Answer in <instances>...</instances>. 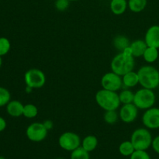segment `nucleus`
Returning <instances> with one entry per match:
<instances>
[{
  "mask_svg": "<svg viewBox=\"0 0 159 159\" xmlns=\"http://www.w3.org/2000/svg\"><path fill=\"white\" fill-rule=\"evenodd\" d=\"M57 159H63V158H57Z\"/></svg>",
  "mask_w": 159,
  "mask_h": 159,
  "instance_id": "obj_37",
  "label": "nucleus"
},
{
  "mask_svg": "<svg viewBox=\"0 0 159 159\" xmlns=\"http://www.w3.org/2000/svg\"><path fill=\"white\" fill-rule=\"evenodd\" d=\"M11 95L8 89L0 87V107H5L10 102Z\"/></svg>",
  "mask_w": 159,
  "mask_h": 159,
  "instance_id": "obj_26",
  "label": "nucleus"
},
{
  "mask_svg": "<svg viewBox=\"0 0 159 159\" xmlns=\"http://www.w3.org/2000/svg\"><path fill=\"white\" fill-rule=\"evenodd\" d=\"M101 85L104 89L117 92L123 88L122 76L110 71L104 75L101 79Z\"/></svg>",
  "mask_w": 159,
  "mask_h": 159,
  "instance_id": "obj_9",
  "label": "nucleus"
},
{
  "mask_svg": "<svg viewBox=\"0 0 159 159\" xmlns=\"http://www.w3.org/2000/svg\"><path fill=\"white\" fill-rule=\"evenodd\" d=\"M70 2H75V1H79V0H69Z\"/></svg>",
  "mask_w": 159,
  "mask_h": 159,
  "instance_id": "obj_35",
  "label": "nucleus"
},
{
  "mask_svg": "<svg viewBox=\"0 0 159 159\" xmlns=\"http://www.w3.org/2000/svg\"><path fill=\"white\" fill-rule=\"evenodd\" d=\"M32 91H33L32 88H30V87H29V86H26V93H30Z\"/></svg>",
  "mask_w": 159,
  "mask_h": 159,
  "instance_id": "obj_33",
  "label": "nucleus"
},
{
  "mask_svg": "<svg viewBox=\"0 0 159 159\" xmlns=\"http://www.w3.org/2000/svg\"><path fill=\"white\" fill-rule=\"evenodd\" d=\"M143 125L150 130L159 128V108L152 107L144 111L142 118Z\"/></svg>",
  "mask_w": 159,
  "mask_h": 159,
  "instance_id": "obj_10",
  "label": "nucleus"
},
{
  "mask_svg": "<svg viewBox=\"0 0 159 159\" xmlns=\"http://www.w3.org/2000/svg\"><path fill=\"white\" fill-rule=\"evenodd\" d=\"M156 102V96L155 92L149 89L141 88L134 93L133 103L138 110H146L154 107Z\"/></svg>",
  "mask_w": 159,
  "mask_h": 159,
  "instance_id": "obj_5",
  "label": "nucleus"
},
{
  "mask_svg": "<svg viewBox=\"0 0 159 159\" xmlns=\"http://www.w3.org/2000/svg\"><path fill=\"white\" fill-rule=\"evenodd\" d=\"M134 151V147L130 141H125L120 144L119 152L124 156H130Z\"/></svg>",
  "mask_w": 159,
  "mask_h": 159,
  "instance_id": "obj_23",
  "label": "nucleus"
},
{
  "mask_svg": "<svg viewBox=\"0 0 159 159\" xmlns=\"http://www.w3.org/2000/svg\"><path fill=\"white\" fill-rule=\"evenodd\" d=\"M11 48V43L6 37H0V56H4L9 53Z\"/></svg>",
  "mask_w": 159,
  "mask_h": 159,
  "instance_id": "obj_27",
  "label": "nucleus"
},
{
  "mask_svg": "<svg viewBox=\"0 0 159 159\" xmlns=\"http://www.w3.org/2000/svg\"><path fill=\"white\" fill-rule=\"evenodd\" d=\"M123 88L130 89L134 88L139 84V78L138 72L131 71L122 76Z\"/></svg>",
  "mask_w": 159,
  "mask_h": 159,
  "instance_id": "obj_14",
  "label": "nucleus"
},
{
  "mask_svg": "<svg viewBox=\"0 0 159 159\" xmlns=\"http://www.w3.org/2000/svg\"><path fill=\"white\" fill-rule=\"evenodd\" d=\"M119 98L120 103L124 104L133 103L134 99V93L130 89H124L119 93Z\"/></svg>",
  "mask_w": 159,
  "mask_h": 159,
  "instance_id": "obj_21",
  "label": "nucleus"
},
{
  "mask_svg": "<svg viewBox=\"0 0 159 159\" xmlns=\"http://www.w3.org/2000/svg\"><path fill=\"white\" fill-rule=\"evenodd\" d=\"M131 48L132 54L134 57H141L144 54L148 45L146 44L144 40H136L131 42L130 45Z\"/></svg>",
  "mask_w": 159,
  "mask_h": 159,
  "instance_id": "obj_16",
  "label": "nucleus"
},
{
  "mask_svg": "<svg viewBox=\"0 0 159 159\" xmlns=\"http://www.w3.org/2000/svg\"><path fill=\"white\" fill-rule=\"evenodd\" d=\"M152 134L148 128L140 127L136 129L132 133L130 141L133 144L135 150L146 151L152 146Z\"/></svg>",
  "mask_w": 159,
  "mask_h": 159,
  "instance_id": "obj_4",
  "label": "nucleus"
},
{
  "mask_svg": "<svg viewBox=\"0 0 159 159\" xmlns=\"http://www.w3.org/2000/svg\"><path fill=\"white\" fill-rule=\"evenodd\" d=\"M144 41L148 47L159 48V26L153 25L147 30L144 35Z\"/></svg>",
  "mask_w": 159,
  "mask_h": 159,
  "instance_id": "obj_12",
  "label": "nucleus"
},
{
  "mask_svg": "<svg viewBox=\"0 0 159 159\" xmlns=\"http://www.w3.org/2000/svg\"><path fill=\"white\" fill-rule=\"evenodd\" d=\"M58 144L59 146L64 150L72 152L75 149L80 147L82 141L77 134L68 131L61 134L58 138Z\"/></svg>",
  "mask_w": 159,
  "mask_h": 159,
  "instance_id": "obj_7",
  "label": "nucleus"
},
{
  "mask_svg": "<svg viewBox=\"0 0 159 159\" xmlns=\"http://www.w3.org/2000/svg\"><path fill=\"white\" fill-rule=\"evenodd\" d=\"M48 130L43 123L35 122L30 124L26 130V135L30 141L33 142H40L48 136Z\"/></svg>",
  "mask_w": 159,
  "mask_h": 159,
  "instance_id": "obj_8",
  "label": "nucleus"
},
{
  "mask_svg": "<svg viewBox=\"0 0 159 159\" xmlns=\"http://www.w3.org/2000/svg\"><path fill=\"white\" fill-rule=\"evenodd\" d=\"M98 139L94 135H88L82 141V147L88 152H91L96 148Z\"/></svg>",
  "mask_w": 159,
  "mask_h": 159,
  "instance_id": "obj_17",
  "label": "nucleus"
},
{
  "mask_svg": "<svg viewBox=\"0 0 159 159\" xmlns=\"http://www.w3.org/2000/svg\"><path fill=\"white\" fill-rule=\"evenodd\" d=\"M95 99L97 105L105 111L116 110L121 104L117 92L110 91L104 89L99 90L96 93Z\"/></svg>",
  "mask_w": 159,
  "mask_h": 159,
  "instance_id": "obj_1",
  "label": "nucleus"
},
{
  "mask_svg": "<svg viewBox=\"0 0 159 159\" xmlns=\"http://www.w3.org/2000/svg\"><path fill=\"white\" fill-rule=\"evenodd\" d=\"M2 57L0 56V67L2 66Z\"/></svg>",
  "mask_w": 159,
  "mask_h": 159,
  "instance_id": "obj_34",
  "label": "nucleus"
},
{
  "mask_svg": "<svg viewBox=\"0 0 159 159\" xmlns=\"http://www.w3.org/2000/svg\"><path fill=\"white\" fill-rule=\"evenodd\" d=\"M152 148H153L154 151H155L156 153L159 154V135L154 138L153 141H152Z\"/></svg>",
  "mask_w": 159,
  "mask_h": 159,
  "instance_id": "obj_30",
  "label": "nucleus"
},
{
  "mask_svg": "<svg viewBox=\"0 0 159 159\" xmlns=\"http://www.w3.org/2000/svg\"><path fill=\"white\" fill-rule=\"evenodd\" d=\"M0 159H6V158H3V157H1V156H0Z\"/></svg>",
  "mask_w": 159,
  "mask_h": 159,
  "instance_id": "obj_36",
  "label": "nucleus"
},
{
  "mask_svg": "<svg viewBox=\"0 0 159 159\" xmlns=\"http://www.w3.org/2000/svg\"><path fill=\"white\" fill-rule=\"evenodd\" d=\"M119 113H117L116 110H109L105 111L103 115V120L107 124L113 125L117 122L119 119Z\"/></svg>",
  "mask_w": 159,
  "mask_h": 159,
  "instance_id": "obj_24",
  "label": "nucleus"
},
{
  "mask_svg": "<svg viewBox=\"0 0 159 159\" xmlns=\"http://www.w3.org/2000/svg\"><path fill=\"white\" fill-rule=\"evenodd\" d=\"M143 58L147 63L152 64L158 60L159 57V51L158 48L148 47L143 54Z\"/></svg>",
  "mask_w": 159,
  "mask_h": 159,
  "instance_id": "obj_18",
  "label": "nucleus"
},
{
  "mask_svg": "<svg viewBox=\"0 0 159 159\" xmlns=\"http://www.w3.org/2000/svg\"><path fill=\"white\" fill-rule=\"evenodd\" d=\"M142 88L155 89L159 86V71L152 65H144L137 71Z\"/></svg>",
  "mask_w": 159,
  "mask_h": 159,
  "instance_id": "obj_2",
  "label": "nucleus"
},
{
  "mask_svg": "<svg viewBox=\"0 0 159 159\" xmlns=\"http://www.w3.org/2000/svg\"><path fill=\"white\" fill-rule=\"evenodd\" d=\"M89 152L85 151L82 146L71 152V159H89Z\"/></svg>",
  "mask_w": 159,
  "mask_h": 159,
  "instance_id": "obj_25",
  "label": "nucleus"
},
{
  "mask_svg": "<svg viewBox=\"0 0 159 159\" xmlns=\"http://www.w3.org/2000/svg\"><path fill=\"white\" fill-rule=\"evenodd\" d=\"M38 114V108L37 106L32 103H27L24 105L23 107V116L27 119H33L35 118Z\"/></svg>",
  "mask_w": 159,
  "mask_h": 159,
  "instance_id": "obj_22",
  "label": "nucleus"
},
{
  "mask_svg": "<svg viewBox=\"0 0 159 159\" xmlns=\"http://www.w3.org/2000/svg\"><path fill=\"white\" fill-rule=\"evenodd\" d=\"M128 7L127 0H111L110 8L111 12L116 16H120L124 14Z\"/></svg>",
  "mask_w": 159,
  "mask_h": 159,
  "instance_id": "obj_15",
  "label": "nucleus"
},
{
  "mask_svg": "<svg viewBox=\"0 0 159 159\" xmlns=\"http://www.w3.org/2000/svg\"><path fill=\"white\" fill-rule=\"evenodd\" d=\"M24 105L18 100L10 101L6 105V112L12 117H20L23 116Z\"/></svg>",
  "mask_w": 159,
  "mask_h": 159,
  "instance_id": "obj_13",
  "label": "nucleus"
},
{
  "mask_svg": "<svg viewBox=\"0 0 159 159\" xmlns=\"http://www.w3.org/2000/svg\"><path fill=\"white\" fill-rule=\"evenodd\" d=\"M134 58L133 56H127L124 53L120 52L112 59L110 64L111 71L120 76L134 71L135 66Z\"/></svg>",
  "mask_w": 159,
  "mask_h": 159,
  "instance_id": "obj_3",
  "label": "nucleus"
},
{
  "mask_svg": "<svg viewBox=\"0 0 159 159\" xmlns=\"http://www.w3.org/2000/svg\"><path fill=\"white\" fill-rule=\"evenodd\" d=\"M128 8L132 12L138 13L144 10L148 4V0H128Z\"/></svg>",
  "mask_w": 159,
  "mask_h": 159,
  "instance_id": "obj_19",
  "label": "nucleus"
},
{
  "mask_svg": "<svg viewBox=\"0 0 159 159\" xmlns=\"http://www.w3.org/2000/svg\"><path fill=\"white\" fill-rule=\"evenodd\" d=\"M70 4L69 0H56L55 3V8L57 10L60 11V12H63L65 11L68 8Z\"/></svg>",
  "mask_w": 159,
  "mask_h": 159,
  "instance_id": "obj_29",
  "label": "nucleus"
},
{
  "mask_svg": "<svg viewBox=\"0 0 159 159\" xmlns=\"http://www.w3.org/2000/svg\"><path fill=\"white\" fill-rule=\"evenodd\" d=\"M113 46L119 51L122 52L125 48L130 45V42L127 37L124 35H118L113 39Z\"/></svg>",
  "mask_w": 159,
  "mask_h": 159,
  "instance_id": "obj_20",
  "label": "nucleus"
},
{
  "mask_svg": "<svg viewBox=\"0 0 159 159\" xmlns=\"http://www.w3.org/2000/svg\"><path fill=\"white\" fill-rule=\"evenodd\" d=\"M24 82L26 86L30 87L33 89H40L46 83V76L41 70L31 68L25 73Z\"/></svg>",
  "mask_w": 159,
  "mask_h": 159,
  "instance_id": "obj_6",
  "label": "nucleus"
},
{
  "mask_svg": "<svg viewBox=\"0 0 159 159\" xmlns=\"http://www.w3.org/2000/svg\"><path fill=\"white\" fill-rule=\"evenodd\" d=\"M138 109L134 103L124 104L119 111V117L125 124H131L137 119Z\"/></svg>",
  "mask_w": 159,
  "mask_h": 159,
  "instance_id": "obj_11",
  "label": "nucleus"
},
{
  "mask_svg": "<svg viewBox=\"0 0 159 159\" xmlns=\"http://www.w3.org/2000/svg\"><path fill=\"white\" fill-rule=\"evenodd\" d=\"M130 159H151V158L146 151L135 150L130 155Z\"/></svg>",
  "mask_w": 159,
  "mask_h": 159,
  "instance_id": "obj_28",
  "label": "nucleus"
},
{
  "mask_svg": "<svg viewBox=\"0 0 159 159\" xmlns=\"http://www.w3.org/2000/svg\"><path fill=\"white\" fill-rule=\"evenodd\" d=\"M43 124L48 131L51 130V129L53 128V127H54V123H53V121H51V120H46L43 121Z\"/></svg>",
  "mask_w": 159,
  "mask_h": 159,
  "instance_id": "obj_31",
  "label": "nucleus"
},
{
  "mask_svg": "<svg viewBox=\"0 0 159 159\" xmlns=\"http://www.w3.org/2000/svg\"><path fill=\"white\" fill-rule=\"evenodd\" d=\"M6 128V121L4 118L0 116V132L3 131Z\"/></svg>",
  "mask_w": 159,
  "mask_h": 159,
  "instance_id": "obj_32",
  "label": "nucleus"
}]
</instances>
